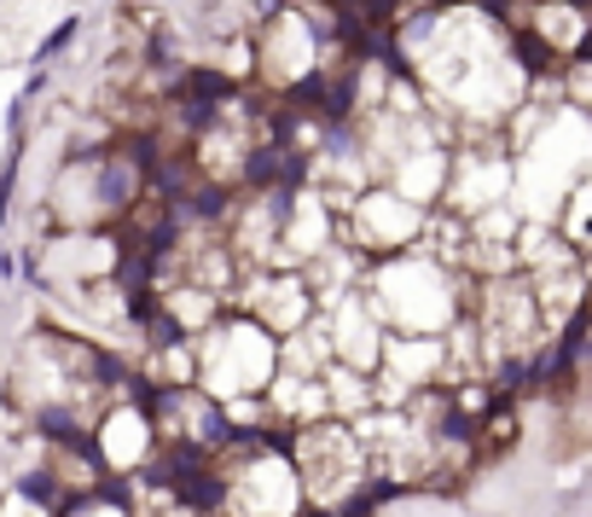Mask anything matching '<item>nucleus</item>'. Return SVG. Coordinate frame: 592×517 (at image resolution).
<instances>
[{"label":"nucleus","mask_w":592,"mask_h":517,"mask_svg":"<svg viewBox=\"0 0 592 517\" xmlns=\"http://www.w3.org/2000/svg\"><path fill=\"white\" fill-rule=\"evenodd\" d=\"M297 471L320 506H338L360 488V443L343 425H314L297 436Z\"/></svg>","instance_id":"obj_1"},{"label":"nucleus","mask_w":592,"mask_h":517,"mask_svg":"<svg viewBox=\"0 0 592 517\" xmlns=\"http://www.w3.org/2000/svg\"><path fill=\"white\" fill-rule=\"evenodd\" d=\"M215 344L203 355V378H210V401H233V396H255L273 372V344L262 326H233L215 331Z\"/></svg>","instance_id":"obj_2"},{"label":"nucleus","mask_w":592,"mask_h":517,"mask_svg":"<svg viewBox=\"0 0 592 517\" xmlns=\"http://www.w3.org/2000/svg\"><path fill=\"white\" fill-rule=\"evenodd\" d=\"M146 436H151V425L140 419V412H111V425H106V443H99V454H106L117 471H128V465H140L146 459Z\"/></svg>","instance_id":"obj_3"},{"label":"nucleus","mask_w":592,"mask_h":517,"mask_svg":"<svg viewBox=\"0 0 592 517\" xmlns=\"http://www.w3.org/2000/svg\"><path fill=\"white\" fill-rule=\"evenodd\" d=\"M70 36H76V18L64 23V30H53V36H47V47H41V53H36V64H47V59H53V53H64V47H70Z\"/></svg>","instance_id":"obj_4"},{"label":"nucleus","mask_w":592,"mask_h":517,"mask_svg":"<svg viewBox=\"0 0 592 517\" xmlns=\"http://www.w3.org/2000/svg\"><path fill=\"white\" fill-rule=\"evenodd\" d=\"M12 175H18V163L7 158V163H0V221H7V198H12Z\"/></svg>","instance_id":"obj_5"}]
</instances>
